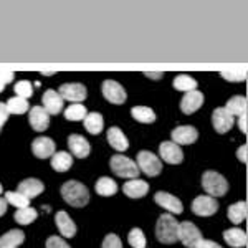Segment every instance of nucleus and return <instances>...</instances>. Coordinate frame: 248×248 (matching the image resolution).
Returning <instances> with one entry per match:
<instances>
[{
	"mask_svg": "<svg viewBox=\"0 0 248 248\" xmlns=\"http://www.w3.org/2000/svg\"><path fill=\"white\" fill-rule=\"evenodd\" d=\"M25 242V233L22 230H10L0 237V248H18Z\"/></svg>",
	"mask_w": 248,
	"mask_h": 248,
	"instance_id": "obj_24",
	"label": "nucleus"
},
{
	"mask_svg": "<svg viewBox=\"0 0 248 248\" xmlns=\"http://www.w3.org/2000/svg\"><path fill=\"white\" fill-rule=\"evenodd\" d=\"M101 90H103V96H105L109 103H113V105H123L127 98L124 88L119 85L118 81H114V79H106V81H103Z\"/></svg>",
	"mask_w": 248,
	"mask_h": 248,
	"instance_id": "obj_9",
	"label": "nucleus"
},
{
	"mask_svg": "<svg viewBox=\"0 0 248 248\" xmlns=\"http://www.w3.org/2000/svg\"><path fill=\"white\" fill-rule=\"evenodd\" d=\"M0 131H2V129H0Z\"/></svg>",
	"mask_w": 248,
	"mask_h": 248,
	"instance_id": "obj_51",
	"label": "nucleus"
},
{
	"mask_svg": "<svg viewBox=\"0 0 248 248\" xmlns=\"http://www.w3.org/2000/svg\"><path fill=\"white\" fill-rule=\"evenodd\" d=\"M197 248H223L222 245H218V243L212 242V240H201V243L197 245Z\"/></svg>",
	"mask_w": 248,
	"mask_h": 248,
	"instance_id": "obj_44",
	"label": "nucleus"
},
{
	"mask_svg": "<svg viewBox=\"0 0 248 248\" xmlns=\"http://www.w3.org/2000/svg\"><path fill=\"white\" fill-rule=\"evenodd\" d=\"M237 123H238L240 131H242L243 134H247L248 133V119H247V114L240 116V118L237 119Z\"/></svg>",
	"mask_w": 248,
	"mask_h": 248,
	"instance_id": "obj_43",
	"label": "nucleus"
},
{
	"mask_svg": "<svg viewBox=\"0 0 248 248\" xmlns=\"http://www.w3.org/2000/svg\"><path fill=\"white\" fill-rule=\"evenodd\" d=\"M129 245L133 248H146V237H144L141 229H133L127 235Z\"/></svg>",
	"mask_w": 248,
	"mask_h": 248,
	"instance_id": "obj_38",
	"label": "nucleus"
},
{
	"mask_svg": "<svg viewBox=\"0 0 248 248\" xmlns=\"http://www.w3.org/2000/svg\"><path fill=\"white\" fill-rule=\"evenodd\" d=\"M177 232H179V222L175 220L174 215L162 214L157 220L155 225V237L164 245H170V243L177 242Z\"/></svg>",
	"mask_w": 248,
	"mask_h": 248,
	"instance_id": "obj_2",
	"label": "nucleus"
},
{
	"mask_svg": "<svg viewBox=\"0 0 248 248\" xmlns=\"http://www.w3.org/2000/svg\"><path fill=\"white\" fill-rule=\"evenodd\" d=\"M5 202L14 205L15 209H25V207H30L29 203L30 201L27 197H23L20 192H5Z\"/></svg>",
	"mask_w": 248,
	"mask_h": 248,
	"instance_id": "obj_35",
	"label": "nucleus"
},
{
	"mask_svg": "<svg viewBox=\"0 0 248 248\" xmlns=\"http://www.w3.org/2000/svg\"><path fill=\"white\" fill-rule=\"evenodd\" d=\"M159 154H161L162 161H166L167 164H172V166H174V164H181L184 161L182 149L172 141L161 142V146H159Z\"/></svg>",
	"mask_w": 248,
	"mask_h": 248,
	"instance_id": "obj_11",
	"label": "nucleus"
},
{
	"mask_svg": "<svg viewBox=\"0 0 248 248\" xmlns=\"http://www.w3.org/2000/svg\"><path fill=\"white\" fill-rule=\"evenodd\" d=\"M136 166H138L139 170H142L149 177H155L162 170V162L159 161L157 155L149 153V151H141L138 154V164Z\"/></svg>",
	"mask_w": 248,
	"mask_h": 248,
	"instance_id": "obj_5",
	"label": "nucleus"
},
{
	"mask_svg": "<svg viewBox=\"0 0 248 248\" xmlns=\"http://www.w3.org/2000/svg\"><path fill=\"white\" fill-rule=\"evenodd\" d=\"M108 142H109V146L113 147V149L119 151V153H124V151L129 149V141H127V138L124 136L123 131L116 126L108 129Z\"/></svg>",
	"mask_w": 248,
	"mask_h": 248,
	"instance_id": "obj_22",
	"label": "nucleus"
},
{
	"mask_svg": "<svg viewBox=\"0 0 248 248\" xmlns=\"http://www.w3.org/2000/svg\"><path fill=\"white\" fill-rule=\"evenodd\" d=\"M58 94L63 98V101H70L71 105H81L86 99V88L81 83H66L62 85L58 90Z\"/></svg>",
	"mask_w": 248,
	"mask_h": 248,
	"instance_id": "obj_7",
	"label": "nucleus"
},
{
	"mask_svg": "<svg viewBox=\"0 0 248 248\" xmlns=\"http://www.w3.org/2000/svg\"><path fill=\"white\" fill-rule=\"evenodd\" d=\"M31 151H33V154L37 155L38 159L51 157V155L55 154V142H53V139L45 138V136H42V138H37L33 142H31Z\"/></svg>",
	"mask_w": 248,
	"mask_h": 248,
	"instance_id": "obj_17",
	"label": "nucleus"
},
{
	"mask_svg": "<svg viewBox=\"0 0 248 248\" xmlns=\"http://www.w3.org/2000/svg\"><path fill=\"white\" fill-rule=\"evenodd\" d=\"M223 238H225V242L229 243L230 247H233V248L247 247V233L243 230H240V229L225 230V232H223Z\"/></svg>",
	"mask_w": 248,
	"mask_h": 248,
	"instance_id": "obj_26",
	"label": "nucleus"
},
{
	"mask_svg": "<svg viewBox=\"0 0 248 248\" xmlns=\"http://www.w3.org/2000/svg\"><path fill=\"white\" fill-rule=\"evenodd\" d=\"M131 116H133L136 121L144 124H151L155 121V113L147 106H134L131 109Z\"/></svg>",
	"mask_w": 248,
	"mask_h": 248,
	"instance_id": "obj_30",
	"label": "nucleus"
},
{
	"mask_svg": "<svg viewBox=\"0 0 248 248\" xmlns=\"http://www.w3.org/2000/svg\"><path fill=\"white\" fill-rule=\"evenodd\" d=\"M103 248H123V243L118 235L109 233V235H106L105 240H103Z\"/></svg>",
	"mask_w": 248,
	"mask_h": 248,
	"instance_id": "obj_39",
	"label": "nucleus"
},
{
	"mask_svg": "<svg viewBox=\"0 0 248 248\" xmlns=\"http://www.w3.org/2000/svg\"><path fill=\"white\" fill-rule=\"evenodd\" d=\"M38 217L37 210L31 209V207H25V209H18L17 212H15L14 218L15 222L20 223V225H30L31 222H35Z\"/></svg>",
	"mask_w": 248,
	"mask_h": 248,
	"instance_id": "obj_33",
	"label": "nucleus"
},
{
	"mask_svg": "<svg viewBox=\"0 0 248 248\" xmlns=\"http://www.w3.org/2000/svg\"><path fill=\"white\" fill-rule=\"evenodd\" d=\"M237 157L240 162L247 164V161H248V146L247 144H243V146H240L237 149Z\"/></svg>",
	"mask_w": 248,
	"mask_h": 248,
	"instance_id": "obj_41",
	"label": "nucleus"
},
{
	"mask_svg": "<svg viewBox=\"0 0 248 248\" xmlns=\"http://www.w3.org/2000/svg\"><path fill=\"white\" fill-rule=\"evenodd\" d=\"M94 190L98 195H103V197H111L118 192V184H116L113 179L109 177H101L96 181Z\"/></svg>",
	"mask_w": 248,
	"mask_h": 248,
	"instance_id": "obj_28",
	"label": "nucleus"
},
{
	"mask_svg": "<svg viewBox=\"0 0 248 248\" xmlns=\"http://www.w3.org/2000/svg\"><path fill=\"white\" fill-rule=\"evenodd\" d=\"M220 77L227 81L232 83H238V81H245L247 79V70L245 68H238V70H225L220 73Z\"/></svg>",
	"mask_w": 248,
	"mask_h": 248,
	"instance_id": "obj_36",
	"label": "nucleus"
},
{
	"mask_svg": "<svg viewBox=\"0 0 248 248\" xmlns=\"http://www.w3.org/2000/svg\"><path fill=\"white\" fill-rule=\"evenodd\" d=\"M247 108H248V101L245 96H233L227 101L225 109L233 116V118H240V116L247 114Z\"/></svg>",
	"mask_w": 248,
	"mask_h": 248,
	"instance_id": "obj_25",
	"label": "nucleus"
},
{
	"mask_svg": "<svg viewBox=\"0 0 248 248\" xmlns=\"http://www.w3.org/2000/svg\"><path fill=\"white\" fill-rule=\"evenodd\" d=\"M51 169L57 172H66L70 170V167L73 166V157H71L70 153L66 151H60V153H55L51 155Z\"/></svg>",
	"mask_w": 248,
	"mask_h": 248,
	"instance_id": "obj_23",
	"label": "nucleus"
},
{
	"mask_svg": "<svg viewBox=\"0 0 248 248\" xmlns=\"http://www.w3.org/2000/svg\"><path fill=\"white\" fill-rule=\"evenodd\" d=\"M177 240H181L186 248H197L202 240V233L192 222H182L179 223Z\"/></svg>",
	"mask_w": 248,
	"mask_h": 248,
	"instance_id": "obj_6",
	"label": "nucleus"
},
{
	"mask_svg": "<svg viewBox=\"0 0 248 248\" xmlns=\"http://www.w3.org/2000/svg\"><path fill=\"white\" fill-rule=\"evenodd\" d=\"M247 202L245 201H240L237 203H232L229 207V210H227V215H229L230 222L235 223V225H238V223H242L243 220L247 218Z\"/></svg>",
	"mask_w": 248,
	"mask_h": 248,
	"instance_id": "obj_27",
	"label": "nucleus"
},
{
	"mask_svg": "<svg viewBox=\"0 0 248 248\" xmlns=\"http://www.w3.org/2000/svg\"><path fill=\"white\" fill-rule=\"evenodd\" d=\"M0 81L5 83V85L14 81V73H12V71H0Z\"/></svg>",
	"mask_w": 248,
	"mask_h": 248,
	"instance_id": "obj_45",
	"label": "nucleus"
},
{
	"mask_svg": "<svg viewBox=\"0 0 248 248\" xmlns=\"http://www.w3.org/2000/svg\"><path fill=\"white\" fill-rule=\"evenodd\" d=\"M144 77L149 78V79H154V81H157V79H162L164 73H162V71H146V73H144Z\"/></svg>",
	"mask_w": 248,
	"mask_h": 248,
	"instance_id": "obj_46",
	"label": "nucleus"
},
{
	"mask_svg": "<svg viewBox=\"0 0 248 248\" xmlns=\"http://www.w3.org/2000/svg\"><path fill=\"white\" fill-rule=\"evenodd\" d=\"M3 88H5V83H2V81H0V91H2Z\"/></svg>",
	"mask_w": 248,
	"mask_h": 248,
	"instance_id": "obj_49",
	"label": "nucleus"
},
{
	"mask_svg": "<svg viewBox=\"0 0 248 248\" xmlns=\"http://www.w3.org/2000/svg\"><path fill=\"white\" fill-rule=\"evenodd\" d=\"M42 75H43V77H53L55 71H42Z\"/></svg>",
	"mask_w": 248,
	"mask_h": 248,
	"instance_id": "obj_48",
	"label": "nucleus"
},
{
	"mask_svg": "<svg viewBox=\"0 0 248 248\" xmlns=\"http://www.w3.org/2000/svg\"><path fill=\"white\" fill-rule=\"evenodd\" d=\"M212 124H214L215 131H217L218 134H225L233 127L235 118L225 109V108H217V109L212 113Z\"/></svg>",
	"mask_w": 248,
	"mask_h": 248,
	"instance_id": "obj_10",
	"label": "nucleus"
},
{
	"mask_svg": "<svg viewBox=\"0 0 248 248\" xmlns=\"http://www.w3.org/2000/svg\"><path fill=\"white\" fill-rule=\"evenodd\" d=\"M88 111L83 105H70L68 108H65V118L68 121H83L86 118Z\"/></svg>",
	"mask_w": 248,
	"mask_h": 248,
	"instance_id": "obj_34",
	"label": "nucleus"
},
{
	"mask_svg": "<svg viewBox=\"0 0 248 248\" xmlns=\"http://www.w3.org/2000/svg\"><path fill=\"white\" fill-rule=\"evenodd\" d=\"M85 123V127L90 134H99L105 127V121H103V116L99 113H88L86 118L83 119Z\"/></svg>",
	"mask_w": 248,
	"mask_h": 248,
	"instance_id": "obj_29",
	"label": "nucleus"
},
{
	"mask_svg": "<svg viewBox=\"0 0 248 248\" xmlns=\"http://www.w3.org/2000/svg\"><path fill=\"white\" fill-rule=\"evenodd\" d=\"M202 187L205 189L207 194L210 197H222V195L227 194L229 190V182L223 175H220L218 172L215 170H207L205 174L202 175Z\"/></svg>",
	"mask_w": 248,
	"mask_h": 248,
	"instance_id": "obj_3",
	"label": "nucleus"
},
{
	"mask_svg": "<svg viewBox=\"0 0 248 248\" xmlns=\"http://www.w3.org/2000/svg\"><path fill=\"white\" fill-rule=\"evenodd\" d=\"M45 190V186H43L42 181H38V179H25V181H22L18 184V189L17 192H20V194L23 195V197H27L30 201V199H35L38 197L42 192Z\"/></svg>",
	"mask_w": 248,
	"mask_h": 248,
	"instance_id": "obj_19",
	"label": "nucleus"
},
{
	"mask_svg": "<svg viewBox=\"0 0 248 248\" xmlns=\"http://www.w3.org/2000/svg\"><path fill=\"white\" fill-rule=\"evenodd\" d=\"M68 147H70L71 154L78 159L88 157V155H90V151H91L90 142L79 134H71L70 138H68Z\"/></svg>",
	"mask_w": 248,
	"mask_h": 248,
	"instance_id": "obj_16",
	"label": "nucleus"
},
{
	"mask_svg": "<svg viewBox=\"0 0 248 248\" xmlns=\"http://www.w3.org/2000/svg\"><path fill=\"white\" fill-rule=\"evenodd\" d=\"M55 223H57L60 233L65 238H71L77 235V225H75V222L70 218V215H68L65 210H60L58 214L55 215Z\"/></svg>",
	"mask_w": 248,
	"mask_h": 248,
	"instance_id": "obj_21",
	"label": "nucleus"
},
{
	"mask_svg": "<svg viewBox=\"0 0 248 248\" xmlns=\"http://www.w3.org/2000/svg\"><path fill=\"white\" fill-rule=\"evenodd\" d=\"M46 248H70V245H68L62 237L53 235V237H50L46 240Z\"/></svg>",
	"mask_w": 248,
	"mask_h": 248,
	"instance_id": "obj_40",
	"label": "nucleus"
},
{
	"mask_svg": "<svg viewBox=\"0 0 248 248\" xmlns=\"http://www.w3.org/2000/svg\"><path fill=\"white\" fill-rule=\"evenodd\" d=\"M172 142L177 146H189L197 141L199 133L194 126H179L172 131Z\"/></svg>",
	"mask_w": 248,
	"mask_h": 248,
	"instance_id": "obj_12",
	"label": "nucleus"
},
{
	"mask_svg": "<svg viewBox=\"0 0 248 248\" xmlns=\"http://www.w3.org/2000/svg\"><path fill=\"white\" fill-rule=\"evenodd\" d=\"M123 192L129 199H141L149 192V184L141 179H131L123 186Z\"/></svg>",
	"mask_w": 248,
	"mask_h": 248,
	"instance_id": "obj_20",
	"label": "nucleus"
},
{
	"mask_svg": "<svg viewBox=\"0 0 248 248\" xmlns=\"http://www.w3.org/2000/svg\"><path fill=\"white\" fill-rule=\"evenodd\" d=\"M5 106H7L9 114H25L27 111L30 109L29 101H27V99H23V98H18V96L10 98L9 101L5 103Z\"/></svg>",
	"mask_w": 248,
	"mask_h": 248,
	"instance_id": "obj_32",
	"label": "nucleus"
},
{
	"mask_svg": "<svg viewBox=\"0 0 248 248\" xmlns=\"http://www.w3.org/2000/svg\"><path fill=\"white\" fill-rule=\"evenodd\" d=\"M29 121H30V126L33 127L37 133H43V131L50 126V114H48L42 106H33L30 109Z\"/></svg>",
	"mask_w": 248,
	"mask_h": 248,
	"instance_id": "obj_15",
	"label": "nucleus"
},
{
	"mask_svg": "<svg viewBox=\"0 0 248 248\" xmlns=\"http://www.w3.org/2000/svg\"><path fill=\"white\" fill-rule=\"evenodd\" d=\"M9 111H7V106L5 103H0V129L3 127V124L7 123V119H9Z\"/></svg>",
	"mask_w": 248,
	"mask_h": 248,
	"instance_id": "obj_42",
	"label": "nucleus"
},
{
	"mask_svg": "<svg viewBox=\"0 0 248 248\" xmlns=\"http://www.w3.org/2000/svg\"><path fill=\"white\" fill-rule=\"evenodd\" d=\"M62 197L71 207H85L90 202V192L81 182L68 181L62 186Z\"/></svg>",
	"mask_w": 248,
	"mask_h": 248,
	"instance_id": "obj_1",
	"label": "nucleus"
},
{
	"mask_svg": "<svg viewBox=\"0 0 248 248\" xmlns=\"http://www.w3.org/2000/svg\"><path fill=\"white\" fill-rule=\"evenodd\" d=\"M43 109L46 111L48 114H60L63 111V108H65V101H63V98L58 94V91L55 90H46L45 93H43Z\"/></svg>",
	"mask_w": 248,
	"mask_h": 248,
	"instance_id": "obj_14",
	"label": "nucleus"
},
{
	"mask_svg": "<svg viewBox=\"0 0 248 248\" xmlns=\"http://www.w3.org/2000/svg\"><path fill=\"white\" fill-rule=\"evenodd\" d=\"M218 210V202L210 195H199L192 202V212L199 217H210Z\"/></svg>",
	"mask_w": 248,
	"mask_h": 248,
	"instance_id": "obj_8",
	"label": "nucleus"
},
{
	"mask_svg": "<svg viewBox=\"0 0 248 248\" xmlns=\"http://www.w3.org/2000/svg\"><path fill=\"white\" fill-rule=\"evenodd\" d=\"M172 85H174V88L177 91H184V93L197 90V81L192 77H189V75H179V77H175Z\"/></svg>",
	"mask_w": 248,
	"mask_h": 248,
	"instance_id": "obj_31",
	"label": "nucleus"
},
{
	"mask_svg": "<svg viewBox=\"0 0 248 248\" xmlns=\"http://www.w3.org/2000/svg\"><path fill=\"white\" fill-rule=\"evenodd\" d=\"M15 94L18 96V98H23L29 101V98L33 96V86H31L30 81H27V79H22V81H18L17 85L14 88Z\"/></svg>",
	"mask_w": 248,
	"mask_h": 248,
	"instance_id": "obj_37",
	"label": "nucleus"
},
{
	"mask_svg": "<svg viewBox=\"0 0 248 248\" xmlns=\"http://www.w3.org/2000/svg\"><path fill=\"white\" fill-rule=\"evenodd\" d=\"M154 201H155L157 205H161L162 209L170 212V215L172 214L179 215V214H182V212H184L182 202L179 201L177 197H174L172 194H169V192H157V194L154 195Z\"/></svg>",
	"mask_w": 248,
	"mask_h": 248,
	"instance_id": "obj_13",
	"label": "nucleus"
},
{
	"mask_svg": "<svg viewBox=\"0 0 248 248\" xmlns=\"http://www.w3.org/2000/svg\"><path fill=\"white\" fill-rule=\"evenodd\" d=\"M109 167H111V170H113V174H116L118 177L129 179V181L131 179H138V175H139V169H138V166H136V162L123 154L113 155L109 161Z\"/></svg>",
	"mask_w": 248,
	"mask_h": 248,
	"instance_id": "obj_4",
	"label": "nucleus"
},
{
	"mask_svg": "<svg viewBox=\"0 0 248 248\" xmlns=\"http://www.w3.org/2000/svg\"><path fill=\"white\" fill-rule=\"evenodd\" d=\"M2 192H3V189H2V186H0V194H2Z\"/></svg>",
	"mask_w": 248,
	"mask_h": 248,
	"instance_id": "obj_50",
	"label": "nucleus"
},
{
	"mask_svg": "<svg viewBox=\"0 0 248 248\" xmlns=\"http://www.w3.org/2000/svg\"><path fill=\"white\" fill-rule=\"evenodd\" d=\"M7 212V202L5 199H0V217Z\"/></svg>",
	"mask_w": 248,
	"mask_h": 248,
	"instance_id": "obj_47",
	"label": "nucleus"
},
{
	"mask_svg": "<svg viewBox=\"0 0 248 248\" xmlns=\"http://www.w3.org/2000/svg\"><path fill=\"white\" fill-rule=\"evenodd\" d=\"M203 105V94L201 91H189V93L184 94L181 101V109L184 114H194Z\"/></svg>",
	"mask_w": 248,
	"mask_h": 248,
	"instance_id": "obj_18",
	"label": "nucleus"
}]
</instances>
